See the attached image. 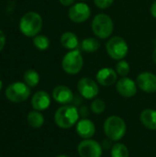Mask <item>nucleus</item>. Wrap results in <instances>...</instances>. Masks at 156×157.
<instances>
[{
    "instance_id": "obj_1",
    "label": "nucleus",
    "mask_w": 156,
    "mask_h": 157,
    "mask_svg": "<svg viewBox=\"0 0 156 157\" xmlns=\"http://www.w3.org/2000/svg\"><path fill=\"white\" fill-rule=\"evenodd\" d=\"M43 26V19L41 16L35 11H29L25 13L19 20V29L20 32L28 37L34 38L37 36Z\"/></svg>"
},
{
    "instance_id": "obj_2",
    "label": "nucleus",
    "mask_w": 156,
    "mask_h": 157,
    "mask_svg": "<svg viewBox=\"0 0 156 157\" xmlns=\"http://www.w3.org/2000/svg\"><path fill=\"white\" fill-rule=\"evenodd\" d=\"M80 114L77 107L74 105H63L54 114V121L56 125L63 130L70 129L76 125L79 121Z\"/></svg>"
},
{
    "instance_id": "obj_3",
    "label": "nucleus",
    "mask_w": 156,
    "mask_h": 157,
    "mask_svg": "<svg viewBox=\"0 0 156 157\" xmlns=\"http://www.w3.org/2000/svg\"><path fill=\"white\" fill-rule=\"evenodd\" d=\"M104 132L107 138L112 142L120 141L127 132V125L124 120L119 116H109L103 125Z\"/></svg>"
},
{
    "instance_id": "obj_4",
    "label": "nucleus",
    "mask_w": 156,
    "mask_h": 157,
    "mask_svg": "<svg viewBox=\"0 0 156 157\" xmlns=\"http://www.w3.org/2000/svg\"><path fill=\"white\" fill-rule=\"evenodd\" d=\"M91 28L96 37L105 40L109 38L113 33L114 22L108 15L105 13H100L94 17Z\"/></svg>"
},
{
    "instance_id": "obj_5",
    "label": "nucleus",
    "mask_w": 156,
    "mask_h": 157,
    "mask_svg": "<svg viewBox=\"0 0 156 157\" xmlns=\"http://www.w3.org/2000/svg\"><path fill=\"white\" fill-rule=\"evenodd\" d=\"M84 66V58L78 49L66 52L62 60L63 70L70 75H77L81 72Z\"/></svg>"
},
{
    "instance_id": "obj_6",
    "label": "nucleus",
    "mask_w": 156,
    "mask_h": 157,
    "mask_svg": "<svg viewBox=\"0 0 156 157\" xmlns=\"http://www.w3.org/2000/svg\"><path fill=\"white\" fill-rule=\"evenodd\" d=\"M106 50L110 58L120 61L123 60L128 55L129 46L122 37L114 36L108 40L106 44Z\"/></svg>"
},
{
    "instance_id": "obj_7",
    "label": "nucleus",
    "mask_w": 156,
    "mask_h": 157,
    "mask_svg": "<svg viewBox=\"0 0 156 157\" xmlns=\"http://www.w3.org/2000/svg\"><path fill=\"white\" fill-rule=\"evenodd\" d=\"M6 98L13 103H21L26 101L30 94V87L24 82H14L6 88Z\"/></svg>"
},
{
    "instance_id": "obj_8",
    "label": "nucleus",
    "mask_w": 156,
    "mask_h": 157,
    "mask_svg": "<svg viewBox=\"0 0 156 157\" xmlns=\"http://www.w3.org/2000/svg\"><path fill=\"white\" fill-rule=\"evenodd\" d=\"M77 152L80 157H101L103 148L98 142L93 139H85L79 143Z\"/></svg>"
},
{
    "instance_id": "obj_9",
    "label": "nucleus",
    "mask_w": 156,
    "mask_h": 157,
    "mask_svg": "<svg viewBox=\"0 0 156 157\" xmlns=\"http://www.w3.org/2000/svg\"><path fill=\"white\" fill-rule=\"evenodd\" d=\"M91 16L90 6L84 2H78L71 6L68 10V17L71 21L80 24L86 22Z\"/></svg>"
},
{
    "instance_id": "obj_10",
    "label": "nucleus",
    "mask_w": 156,
    "mask_h": 157,
    "mask_svg": "<svg viewBox=\"0 0 156 157\" xmlns=\"http://www.w3.org/2000/svg\"><path fill=\"white\" fill-rule=\"evenodd\" d=\"M77 89L80 96L86 99H95L99 93L97 83L89 77H83L77 83Z\"/></svg>"
},
{
    "instance_id": "obj_11",
    "label": "nucleus",
    "mask_w": 156,
    "mask_h": 157,
    "mask_svg": "<svg viewBox=\"0 0 156 157\" xmlns=\"http://www.w3.org/2000/svg\"><path fill=\"white\" fill-rule=\"evenodd\" d=\"M116 90L117 92L123 98H132L136 95L138 90V86L135 81L131 78L125 76L119 79L116 83Z\"/></svg>"
},
{
    "instance_id": "obj_12",
    "label": "nucleus",
    "mask_w": 156,
    "mask_h": 157,
    "mask_svg": "<svg viewBox=\"0 0 156 157\" xmlns=\"http://www.w3.org/2000/svg\"><path fill=\"white\" fill-rule=\"evenodd\" d=\"M138 87L145 93L156 92V75L152 72H143L136 79Z\"/></svg>"
},
{
    "instance_id": "obj_13",
    "label": "nucleus",
    "mask_w": 156,
    "mask_h": 157,
    "mask_svg": "<svg viewBox=\"0 0 156 157\" xmlns=\"http://www.w3.org/2000/svg\"><path fill=\"white\" fill-rule=\"evenodd\" d=\"M75 131L77 135L82 139H91L96 133V125L91 120L82 118L77 121Z\"/></svg>"
},
{
    "instance_id": "obj_14",
    "label": "nucleus",
    "mask_w": 156,
    "mask_h": 157,
    "mask_svg": "<svg viewBox=\"0 0 156 157\" xmlns=\"http://www.w3.org/2000/svg\"><path fill=\"white\" fill-rule=\"evenodd\" d=\"M52 98L59 104L68 105L73 102L74 95L70 87L63 85H60L53 88Z\"/></svg>"
},
{
    "instance_id": "obj_15",
    "label": "nucleus",
    "mask_w": 156,
    "mask_h": 157,
    "mask_svg": "<svg viewBox=\"0 0 156 157\" xmlns=\"http://www.w3.org/2000/svg\"><path fill=\"white\" fill-rule=\"evenodd\" d=\"M97 82L103 86H110L117 83L118 74L110 67H104L97 71L96 75Z\"/></svg>"
},
{
    "instance_id": "obj_16",
    "label": "nucleus",
    "mask_w": 156,
    "mask_h": 157,
    "mask_svg": "<svg viewBox=\"0 0 156 157\" xmlns=\"http://www.w3.org/2000/svg\"><path fill=\"white\" fill-rule=\"evenodd\" d=\"M51 105L50 95L43 90L37 91L31 98V106L34 110L43 111L46 110Z\"/></svg>"
},
{
    "instance_id": "obj_17",
    "label": "nucleus",
    "mask_w": 156,
    "mask_h": 157,
    "mask_svg": "<svg viewBox=\"0 0 156 157\" xmlns=\"http://www.w3.org/2000/svg\"><path fill=\"white\" fill-rule=\"evenodd\" d=\"M60 42L63 48L72 51L77 49L79 46V40L75 33L72 31H65L60 37Z\"/></svg>"
},
{
    "instance_id": "obj_18",
    "label": "nucleus",
    "mask_w": 156,
    "mask_h": 157,
    "mask_svg": "<svg viewBox=\"0 0 156 157\" xmlns=\"http://www.w3.org/2000/svg\"><path fill=\"white\" fill-rule=\"evenodd\" d=\"M140 120L143 125L151 131H156V110L152 109H144L141 115Z\"/></svg>"
},
{
    "instance_id": "obj_19",
    "label": "nucleus",
    "mask_w": 156,
    "mask_h": 157,
    "mask_svg": "<svg viewBox=\"0 0 156 157\" xmlns=\"http://www.w3.org/2000/svg\"><path fill=\"white\" fill-rule=\"evenodd\" d=\"M81 49L86 53H94L100 48V41L94 37H87L82 40Z\"/></svg>"
},
{
    "instance_id": "obj_20",
    "label": "nucleus",
    "mask_w": 156,
    "mask_h": 157,
    "mask_svg": "<svg viewBox=\"0 0 156 157\" xmlns=\"http://www.w3.org/2000/svg\"><path fill=\"white\" fill-rule=\"evenodd\" d=\"M27 121H28V124L33 128V129H39L40 127L43 126L44 124V117L43 115L40 113V111H38V110H32L30 111L28 116H27Z\"/></svg>"
},
{
    "instance_id": "obj_21",
    "label": "nucleus",
    "mask_w": 156,
    "mask_h": 157,
    "mask_svg": "<svg viewBox=\"0 0 156 157\" xmlns=\"http://www.w3.org/2000/svg\"><path fill=\"white\" fill-rule=\"evenodd\" d=\"M40 75L36 70L29 69L27 70L23 75V80L24 83L27 84L29 87H35L40 83Z\"/></svg>"
},
{
    "instance_id": "obj_22",
    "label": "nucleus",
    "mask_w": 156,
    "mask_h": 157,
    "mask_svg": "<svg viewBox=\"0 0 156 157\" xmlns=\"http://www.w3.org/2000/svg\"><path fill=\"white\" fill-rule=\"evenodd\" d=\"M111 157H129L130 153L128 147L120 143L113 144L111 151H110Z\"/></svg>"
},
{
    "instance_id": "obj_23",
    "label": "nucleus",
    "mask_w": 156,
    "mask_h": 157,
    "mask_svg": "<svg viewBox=\"0 0 156 157\" xmlns=\"http://www.w3.org/2000/svg\"><path fill=\"white\" fill-rule=\"evenodd\" d=\"M33 45L35 46L36 49L40 50V51H46L49 47H50V40L47 36L45 35H40L38 34L37 36H35L33 38Z\"/></svg>"
},
{
    "instance_id": "obj_24",
    "label": "nucleus",
    "mask_w": 156,
    "mask_h": 157,
    "mask_svg": "<svg viewBox=\"0 0 156 157\" xmlns=\"http://www.w3.org/2000/svg\"><path fill=\"white\" fill-rule=\"evenodd\" d=\"M130 70H131L130 63L125 60H120L116 63L115 71L117 72L118 75H120L121 77L127 76L129 75V73H130Z\"/></svg>"
},
{
    "instance_id": "obj_25",
    "label": "nucleus",
    "mask_w": 156,
    "mask_h": 157,
    "mask_svg": "<svg viewBox=\"0 0 156 157\" xmlns=\"http://www.w3.org/2000/svg\"><path fill=\"white\" fill-rule=\"evenodd\" d=\"M90 109L94 114L100 115L106 109V103L101 98H95L90 105Z\"/></svg>"
},
{
    "instance_id": "obj_26",
    "label": "nucleus",
    "mask_w": 156,
    "mask_h": 157,
    "mask_svg": "<svg viewBox=\"0 0 156 157\" xmlns=\"http://www.w3.org/2000/svg\"><path fill=\"white\" fill-rule=\"evenodd\" d=\"M115 0H94L95 5L99 9H107L112 6Z\"/></svg>"
},
{
    "instance_id": "obj_27",
    "label": "nucleus",
    "mask_w": 156,
    "mask_h": 157,
    "mask_svg": "<svg viewBox=\"0 0 156 157\" xmlns=\"http://www.w3.org/2000/svg\"><path fill=\"white\" fill-rule=\"evenodd\" d=\"M101 145H102V148H103L104 150H111V148H112V146H113L112 141H111L110 139H108V138L103 140Z\"/></svg>"
},
{
    "instance_id": "obj_28",
    "label": "nucleus",
    "mask_w": 156,
    "mask_h": 157,
    "mask_svg": "<svg viewBox=\"0 0 156 157\" xmlns=\"http://www.w3.org/2000/svg\"><path fill=\"white\" fill-rule=\"evenodd\" d=\"M6 41V35H5V33H4V31L0 29V52H1L3 51V49L5 48Z\"/></svg>"
},
{
    "instance_id": "obj_29",
    "label": "nucleus",
    "mask_w": 156,
    "mask_h": 157,
    "mask_svg": "<svg viewBox=\"0 0 156 157\" xmlns=\"http://www.w3.org/2000/svg\"><path fill=\"white\" fill-rule=\"evenodd\" d=\"M79 114L82 116V118H86L89 115V109L86 106H82L79 109Z\"/></svg>"
},
{
    "instance_id": "obj_30",
    "label": "nucleus",
    "mask_w": 156,
    "mask_h": 157,
    "mask_svg": "<svg viewBox=\"0 0 156 157\" xmlns=\"http://www.w3.org/2000/svg\"><path fill=\"white\" fill-rule=\"evenodd\" d=\"M74 1L75 0H59L60 4L63 6H71L74 4Z\"/></svg>"
},
{
    "instance_id": "obj_31",
    "label": "nucleus",
    "mask_w": 156,
    "mask_h": 157,
    "mask_svg": "<svg viewBox=\"0 0 156 157\" xmlns=\"http://www.w3.org/2000/svg\"><path fill=\"white\" fill-rule=\"evenodd\" d=\"M151 15L153 17L156 18V1H154L151 6Z\"/></svg>"
},
{
    "instance_id": "obj_32",
    "label": "nucleus",
    "mask_w": 156,
    "mask_h": 157,
    "mask_svg": "<svg viewBox=\"0 0 156 157\" xmlns=\"http://www.w3.org/2000/svg\"><path fill=\"white\" fill-rule=\"evenodd\" d=\"M152 57H153V61H154V63L156 64V48L154 50V52H153Z\"/></svg>"
},
{
    "instance_id": "obj_33",
    "label": "nucleus",
    "mask_w": 156,
    "mask_h": 157,
    "mask_svg": "<svg viewBox=\"0 0 156 157\" xmlns=\"http://www.w3.org/2000/svg\"><path fill=\"white\" fill-rule=\"evenodd\" d=\"M3 89V82H2V80L0 79V91Z\"/></svg>"
},
{
    "instance_id": "obj_34",
    "label": "nucleus",
    "mask_w": 156,
    "mask_h": 157,
    "mask_svg": "<svg viewBox=\"0 0 156 157\" xmlns=\"http://www.w3.org/2000/svg\"><path fill=\"white\" fill-rule=\"evenodd\" d=\"M56 157H71V156H69V155H57Z\"/></svg>"
},
{
    "instance_id": "obj_35",
    "label": "nucleus",
    "mask_w": 156,
    "mask_h": 157,
    "mask_svg": "<svg viewBox=\"0 0 156 157\" xmlns=\"http://www.w3.org/2000/svg\"><path fill=\"white\" fill-rule=\"evenodd\" d=\"M80 1H86V0H80Z\"/></svg>"
}]
</instances>
